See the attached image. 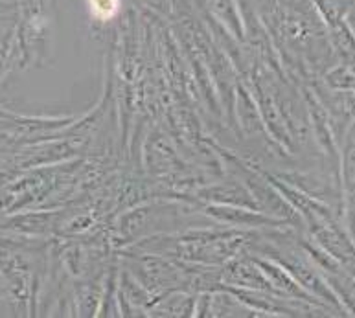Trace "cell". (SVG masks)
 Returning <instances> with one entry per match:
<instances>
[{
  "label": "cell",
  "mask_w": 355,
  "mask_h": 318,
  "mask_svg": "<svg viewBox=\"0 0 355 318\" xmlns=\"http://www.w3.org/2000/svg\"><path fill=\"white\" fill-rule=\"evenodd\" d=\"M90 13L100 21H111L118 13L120 0H89Z\"/></svg>",
  "instance_id": "6da1fadb"
}]
</instances>
